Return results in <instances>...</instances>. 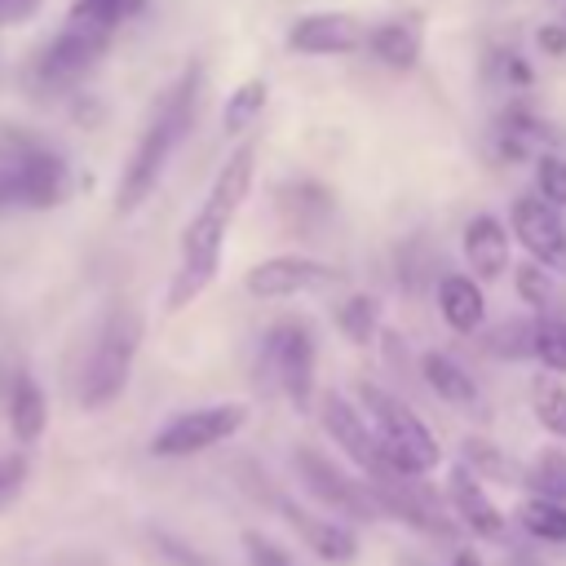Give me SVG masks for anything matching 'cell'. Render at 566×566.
Segmentation results:
<instances>
[{"instance_id":"cell-26","label":"cell","mask_w":566,"mask_h":566,"mask_svg":"<svg viewBox=\"0 0 566 566\" xmlns=\"http://www.w3.org/2000/svg\"><path fill=\"white\" fill-rule=\"evenodd\" d=\"M531 486L539 491V500L566 504V455L562 451H544L531 469Z\"/></svg>"},{"instance_id":"cell-28","label":"cell","mask_w":566,"mask_h":566,"mask_svg":"<svg viewBox=\"0 0 566 566\" xmlns=\"http://www.w3.org/2000/svg\"><path fill=\"white\" fill-rule=\"evenodd\" d=\"M535 358L553 371H566V318H535Z\"/></svg>"},{"instance_id":"cell-22","label":"cell","mask_w":566,"mask_h":566,"mask_svg":"<svg viewBox=\"0 0 566 566\" xmlns=\"http://www.w3.org/2000/svg\"><path fill=\"white\" fill-rule=\"evenodd\" d=\"M517 522L535 535V539H548V544H566V504H553V500H526L517 509Z\"/></svg>"},{"instance_id":"cell-12","label":"cell","mask_w":566,"mask_h":566,"mask_svg":"<svg viewBox=\"0 0 566 566\" xmlns=\"http://www.w3.org/2000/svg\"><path fill=\"white\" fill-rule=\"evenodd\" d=\"M358 40H363V22L349 18V13H305L287 31V49L292 53H314V57L349 53V49H358Z\"/></svg>"},{"instance_id":"cell-25","label":"cell","mask_w":566,"mask_h":566,"mask_svg":"<svg viewBox=\"0 0 566 566\" xmlns=\"http://www.w3.org/2000/svg\"><path fill=\"white\" fill-rule=\"evenodd\" d=\"M486 349L500 358H531L535 354V318H509L486 336Z\"/></svg>"},{"instance_id":"cell-32","label":"cell","mask_w":566,"mask_h":566,"mask_svg":"<svg viewBox=\"0 0 566 566\" xmlns=\"http://www.w3.org/2000/svg\"><path fill=\"white\" fill-rule=\"evenodd\" d=\"M517 292H522V301H531L535 310H544V305H548V296H553L548 274H544L535 261H522V265H517Z\"/></svg>"},{"instance_id":"cell-36","label":"cell","mask_w":566,"mask_h":566,"mask_svg":"<svg viewBox=\"0 0 566 566\" xmlns=\"http://www.w3.org/2000/svg\"><path fill=\"white\" fill-rule=\"evenodd\" d=\"M9 9H13V22H18V18H27L31 9H40V0H9Z\"/></svg>"},{"instance_id":"cell-35","label":"cell","mask_w":566,"mask_h":566,"mask_svg":"<svg viewBox=\"0 0 566 566\" xmlns=\"http://www.w3.org/2000/svg\"><path fill=\"white\" fill-rule=\"evenodd\" d=\"M539 49L544 53H566V27H539Z\"/></svg>"},{"instance_id":"cell-37","label":"cell","mask_w":566,"mask_h":566,"mask_svg":"<svg viewBox=\"0 0 566 566\" xmlns=\"http://www.w3.org/2000/svg\"><path fill=\"white\" fill-rule=\"evenodd\" d=\"M451 566H482V562H478V553H469V548H464V553H455V562H451Z\"/></svg>"},{"instance_id":"cell-2","label":"cell","mask_w":566,"mask_h":566,"mask_svg":"<svg viewBox=\"0 0 566 566\" xmlns=\"http://www.w3.org/2000/svg\"><path fill=\"white\" fill-rule=\"evenodd\" d=\"M358 402H363V411H367V420H371L367 429L376 433L385 460H389L398 473L416 478V473H429V469L442 460L438 438L424 429V420H420L402 398H394L389 389L363 380V385H358Z\"/></svg>"},{"instance_id":"cell-23","label":"cell","mask_w":566,"mask_h":566,"mask_svg":"<svg viewBox=\"0 0 566 566\" xmlns=\"http://www.w3.org/2000/svg\"><path fill=\"white\" fill-rule=\"evenodd\" d=\"M261 106H265V80H243V84L230 93L226 111H221V128H226L230 137H239V133L261 115Z\"/></svg>"},{"instance_id":"cell-20","label":"cell","mask_w":566,"mask_h":566,"mask_svg":"<svg viewBox=\"0 0 566 566\" xmlns=\"http://www.w3.org/2000/svg\"><path fill=\"white\" fill-rule=\"evenodd\" d=\"M371 49L389 71H411L420 57V35L411 22H380L371 31Z\"/></svg>"},{"instance_id":"cell-21","label":"cell","mask_w":566,"mask_h":566,"mask_svg":"<svg viewBox=\"0 0 566 566\" xmlns=\"http://www.w3.org/2000/svg\"><path fill=\"white\" fill-rule=\"evenodd\" d=\"M376 323H380V310H376V301H371L367 292H354V296H345V301L336 305V327H340V336L354 340V345H367V340L376 336Z\"/></svg>"},{"instance_id":"cell-38","label":"cell","mask_w":566,"mask_h":566,"mask_svg":"<svg viewBox=\"0 0 566 566\" xmlns=\"http://www.w3.org/2000/svg\"><path fill=\"white\" fill-rule=\"evenodd\" d=\"M13 22V9H9V0H0V27H9Z\"/></svg>"},{"instance_id":"cell-33","label":"cell","mask_w":566,"mask_h":566,"mask_svg":"<svg viewBox=\"0 0 566 566\" xmlns=\"http://www.w3.org/2000/svg\"><path fill=\"white\" fill-rule=\"evenodd\" d=\"M243 548H248L252 566H292V557H287L274 539H265L261 531H248V535H243Z\"/></svg>"},{"instance_id":"cell-5","label":"cell","mask_w":566,"mask_h":566,"mask_svg":"<svg viewBox=\"0 0 566 566\" xmlns=\"http://www.w3.org/2000/svg\"><path fill=\"white\" fill-rule=\"evenodd\" d=\"M243 424H248V407H243V402L195 407V411L172 416V420L150 438V451H155V455H164V460L195 455V451H208V447H217V442L234 438Z\"/></svg>"},{"instance_id":"cell-14","label":"cell","mask_w":566,"mask_h":566,"mask_svg":"<svg viewBox=\"0 0 566 566\" xmlns=\"http://www.w3.org/2000/svg\"><path fill=\"white\" fill-rule=\"evenodd\" d=\"M447 495H451V509L460 513V522H469L473 535L495 539V535L504 531V517H500V509L486 500V491H482V482H478L473 469L455 464V469L447 473Z\"/></svg>"},{"instance_id":"cell-31","label":"cell","mask_w":566,"mask_h":566,"mask_svg":"<svg viewBox=\"0 0 566 566\" xmlns=\"http://www.w3.org/2000/svg\"><path fill=\"white\" fill-rule=\"evenodd\" d=\"M464 451H469V460H473V464H464V469H482V473H500L504 482H517L513 460H509V455H500L495 447H486L482 438H469V447H464Z\"/></svg>"},{"instance_id":"cell-24","label":"cell","mask_w":566,"mask_h":566,"mask_svg":"<svg viewBox=\"0 0 566 566\" xmlns=\"http://www.w3.org/2000/svg\"><path fill=\"white\" fill-rule=\"evenodd\" d=\"M531 402H535L539 424H544L553 438H566V385H557L553 376H539V380L531 385Z\"/></svg>"},{"instance_id":"cell-30","label":"cell","mask_w":566,"mask_h":566,"mask_svg":"<svg viewBox=\"0 0 566 566\" xmlns=\"http://www.w3.org/2000/svg\"><path fill=\"white\" fill-rule=\"evenodd\" d=\"M27 478H31V460L22 451L0 455V513L18 504V495L27 491Z\"/></svg>"},{"instance_id":"cell-34","label":"cell","mask_w":566,"mask_h":566,"mask_svg":"<svg viewBox=\"0 0 566 566\" xmlns=\"http://www.w3.org/2000/svg\"><path fill=\"white\" fill-rule=\"evenodd\" d=\"M500 62H504V80H509V84H531V80H535V71H531L517 53H500Z\"/></svg>"},{"instance_id":"cell-6","label":"cell","mask_w":566,"mask_h":566,"mask_svg":"<svg viewBox=\"0 0 566 566\" xmlns=\"http://www.w3.org/2000/svg\"><path fill=\"white\" fill-rule=\"evenodd\" d=\"M71 168L57 150H27L13 172L0 177V203H27V208H53L66 199Z\"/></svg>"},{"instance_id":"cell-29","label":"cell","mask_w":566,"mask_h":566,"mask_svg":"<svg viewBox=\"0 0 566 566\" xmlns=\"http://www.w3.org/2000/svg\"><path fill=\"white\" fill-rule=\"evenodd\" d=\"M535 186H539V199L548 208H566V155H539Z\"/></svg>"},{"instance_id":"cell-17","label":"cell","mask_w":566,"mask_h":566,"mask_svg":"<svg viewBox=\"0 0 566 566\" xmlns=\"http://www.w3.org/2000/svg\"><path fill=\"white\" fill-rule=\"evenodd\" d=\"M464 256H469L478 279H495L509 265V234L491 212H478L464 226Z\"/></svg>"},{"instance_id":"cell-4","label":"cell","mask_w":566,"mask_h":566,"mask_svg":"<svg viewBox=\"0 0 566 566\" xmlns=\"http://www.w3.org/2000/svg\"><path fill=\"white\" fill-rule=\"evenodd\" d=\"M111 35H115V31H106V27L88 22V18L66 13L62 31H57V35L44 44V53L35 57V80H40L44 88H66V84L84 80V75L102 62V53L111 49Z\"/></svg>"},{"instance_id":"cell-16","label":"cell","mask_w":566,"mask_h":566,"mask_svg":"<svg viewBox=\"0 0 566 566\" xmlns=\"http://www.w3.org/2000/svg\"><path fill=\"white\" fill-rule=\"evenodd\" d=\"M9 429L22 447L40 442L44 429H49V398H44V389L31 371H18L13 385H9Z\"/></svg>"},{"instance_id":"cell-3","label":"cell","mask_w":566,"mask_h":566,"mask_svg":"<svg viewBox=\"0 0 566 566\" xmlns=\"http://www.w3.org/2000/svg\"><path fill=\"white\" fill-rule=\"evenodd\" d=\"M137 349H142V318L133 310H111V318L102 323V332L84 358V371H80V407L84 411H102L128 389Z\"/></svg>"},{"instance_id":"cell-15","label":"cell","mask_w":566,"mask_h":566,"mask_svg":"<svg viewBox=\"0 0 566 566\" xmlns=\"http://www.w3.org/2000/svg\"><path fill=\"white\" fill-rule=\"evenodd\" d=\"M283 513H287V522L296 526V535H301L323 562H332V566H349V562L358 557V539H354V531H345L340 522L314 517V513H305V509L292 504V500H283Z\"/></svg>"},{"instance_id":"cell-10","label":"cell","mask_w":566,"mask_h":566,"mask_svg":"<svg viewBox=\"0 0 566 566\" xmlns=\"http://www.w3.org/2000/svg\"><path fill=\"white\" fill-rule=\"evenodd\" d=\"M513 234L531 252L539 270H566V226L562 212L548 208L539 195H517L513 199Z\"/></svg>"},{"instance_id":"cell-8","label":"cell","mask_w":566,"mask_h":566,"mask_svg":"<svg viewBox=\"0 0 566 566\" xmlns=\"http://www.w3.org/2000/svg\"><path fill=\"white\" fill-rule=\"evenodd\" d=\"M340 270L336 265H323L314 256H301V252H287V256H265L248 270L243 287L248 296H261V301H279V296H296V292H310V287H323V283H336Z\"/></svg>"},{"instance_id":"cell-19","label":"cell","mask_w":566,"mask_h":566,"mask_svg":"<svg viewBox=\"0 0 566 566\" xmlns=\"http://www.w3.org/2000/svg\"><path fill=\"white\" fill-rule=\"evenodd\" d=\"M420 371H424V380H429V389H433L438 398H447V402H455V407H478V385H473V376H469L451 354L424 349V354H420Z\"/></svg>"},{"instance_id":"cell-13","label":"cell","mask_w":566,"mask_h":566,"mask_svg":"<svg viewBox=\"0 0 566 566\" xmlns=\"http://www.w3.org/2000/svg\"><path fill=\"white\" fill-rule=\"evenodd\" d=\"M252 172H256V155H252V146H239V150L221 164V172H217V181H212V190H208V199H203L199 212L230 226L234 212L243 208L248 190H252Z\"/></svg>"},{"instance_id":"cell-9","label":"cell","mask_w":566,"mask_h":566,"mask_svg":"<svg viewBox=\"0 0 566 566\" xmlns=\"http://www.w3.org/2000/svg\"><path fill=\"white\" fill-rule=\"evenodd\" d=\"M265 354H270V367L283 385V394L292 398L296 411H310V398H314V340L301 323H279L265 340Z\"/></svg>"},{"instance_id":"cell-27","label":"cell","mask_w":566,"mask_h":566,"mask_svg":"<svg viewBox=\"0 0 566 566\" xmlns=\"http://www.w3.org/2000/svg\"><path fill=\"white\" fill-rule=\"evenodd\" d=\"M142 9H146V0H75V4H71L75 18H88V22L106 27V31H115L119 22H128V18L142 13Z\"/></svg>"},{"instance_id":"cell-11","label":"cell","mask_w":566,"mask_h":566,"mask_svg":"<svg viewBox=\"0 0 566 566\" xmlns=\"http://www.w3.org/2000/svg\"><path fill=\"white\" fill-rule=\"evenodd\" d=\"M296 469H301L305 486H310L323 504H332V509H340V513H349V517H380L371 486H367V482L345 478L327 455H318V451L301 447V451H296Z\"/></svg>"},{"instance_id":"cell-7","label":"cell","mask_w":566,"mask_h":566,"mask_svg":"<svg viewBox=\"0 0 566 566\" xmlns=\"http://www.w3.org/2000/svg\"><path fill=\"white\" fill-rule=\"evenodd\" d=\"M323 420H327V433L345 447V455H354V464H358L376 486L389 482V478H407V473H398V469L385 460L376 433L367 429V420L354 411L349 398H340V394H323Z\"/></svg>"},{"instance_id":"cell-18","label":"cell","mask_w":566,"mask_h":566,"mask_svg":"<svg viewBox=\"0 0 566 566\" xmlns=\"http://www.w3.org/2000/svg\"><path fill=\"white\" fill-rule=\"evenodd\" d=\"M438 310L442 318L455 327V332H478L482 327V314H486V301H482V287L464 274H447L438 283Z\"/></svg>"},{"instance_id":"cell-1","label":"cell","mask_w":566,"mask_h":566,"mask_svg":"<svg viewBox=\"0 0 566 566\" xmlns=\"http://www.w3.org/2000/svg\"><path fill=\"white\" fill-rule=\"evenodd\" d=\"M199 84H203V71H199V66H186V71L172 80V88L159 97L150 124L142 128V137H137V146H133L124 172H119V186H115V212H119V217L137 212V208L155 195V186H159V177H164L172 150L181 146V137L190 133V124H195V115H199Z\"/></svg>"}]
</instances>
